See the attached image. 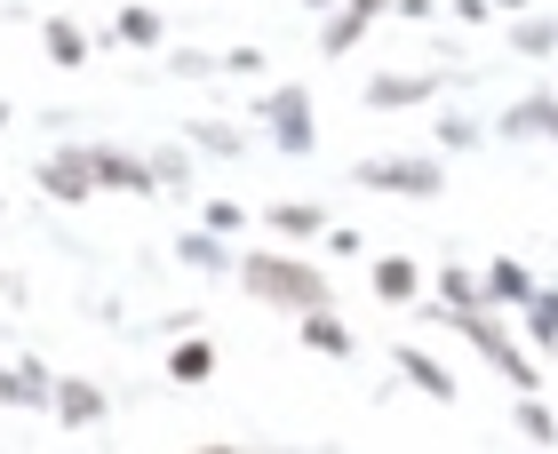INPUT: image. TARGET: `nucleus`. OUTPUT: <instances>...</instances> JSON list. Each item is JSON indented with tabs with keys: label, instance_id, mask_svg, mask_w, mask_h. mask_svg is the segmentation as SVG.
Instances as JSON below:
<instances>
[{
	"label": "nucleus",
	"instance_id": "7",
	"mask_svg": "<svg viewBox=\"0 0 558 454\" xmlns=\"http://www.w3.org/2000/svg\"><path fill=\"white\" fill-rule=\"evenodd\" d=\"M303 335H312L319 351H351V335H343V327H336V319H312V327H303Z\"/></svg>",
	"mask_w": 558,
	"mask_h": 454
},
{
	"label": "nucleus",
	"instance_id": "1",
	"mask_svg": "<svg viewBox=\"0 0 558 454\" xmlns=\"http://www.w3.org/2000/svg\"><path fill=\"white\" fill-rule=\"evenodd\" d=\"M247 287L271 295V303H288V311H319V303H327V280L303 271V263H288V256H256V263H247Z\"/></svg>",
	"mask_w": 558,
	"mask_h": 454
},
{
	"label": "nucleus",
	"instance_id": "3",
	"mask_svg": "<svg viewBox=\"0 0 558 454\" xmlns=\"http://www.w3.org/2000/svg\"><path fill=\"white\" fill-rule=\"evenodd\" d=\"M367 184H399V192H430L439 175L430 168H367Z\"/></svg>",
	"mask_w": 558,
	"mask_h": 454
},
{
	"label": "nucleus",
	"instance_id": "4",
	"mask_svg": "<svg viewBox=\"0 0 558 454\" xmlns=\"http://www.w3.org/2000/svg\"><path fill=\"white\" fill-rule=\"evenodd\" d=\"M399 359H408V375H415V383H423L430 398H447V391H454V383H447V375H439V367H430V359H423V351H399Z\"/></svg>",
	"mask_w": 558,
	"mask_h": 454
},
{
	"label": "nucleus",
	"instance_id": "2",
	"mask_svg": "<svg viewBox=\"0 0 558 454\" xmlns=\"http://www.w3.org/2000/svg\"><path fill=\"white\" fill-rule=\"evenodd\" d=\"M487 295H495V303H526V271H519V263H495V271H487Z\"/></svg>",
	"mask_w": 558,
	"mask_h": 454
},
{
	"label": "nucleus",
	"instance_id": "5",
	"mask_svg": "<svg viewBox=\"0 0 558 454\" xmlns=\"http://www.w3.org/2000/svg\"><path fill=\"white\" fill-rule=\"evenodd\" d=\"M375 287H384V295H408V287H415V263H399V256H391L384 271H375Z\"/></svg>",
	"mask_w": 558,
	"mask_h": 454
},
{
	"label": "nucleus",
	"instance_id": "6",
	"mask_svg": "<svg viewBox=\"0 0 558 454\" xmlns=\"http://www.w3.org/2000/svg\"><path fill=\"white\" fill-rule=\"evenodd\" d=\"M81 184H88L81 160H57V168H48V192H81Z\"/></svg>",
	"mask_w": 558,
	"mask_h": 454
},
{
	"label": "nucleus",
	"instance_id": "8",
	"mask_svg": "<svg viewBox=\"0 0 558 454\" xmlns=\"http://www.w3.org/2000/svg\"><path fill=\"white\" fill-rule=\"evenodd\" d=\"M64 415H72V422H88V415H96V391H88V383H72V391H64Z\"/></svg>",
	"mask_w": 558,
	"mask_h": 454
}]
</instances>
